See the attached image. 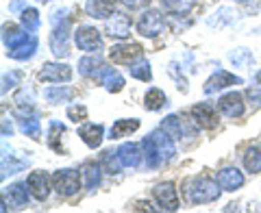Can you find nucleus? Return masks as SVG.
I'll return each instance as SVG.
<instances>
[{
  "label": "nucleus",
  "instance_id": "1",
  "mask_svg": "<svg viewBox=\"0 0 261 213\" xmlns=\"http://www.w3.org/2000/svg\"><path fill=\"white\" fill-rule=\"evenodd\" d=\"M142 148H144L146 166L150 170L163 166V163L170 161L176 154L174 137L170 133H166L163 128H157V130H152L150 135H146L144 142H142Z\"/></svg>",
  "mask_w": 261,
  "mask_h": 213
},
{
  "label": "nucleus",
  "instance_id": "2",
  "mask_svg": "<svg viewBox=\"0 0 261 213\" xmlns=\"http://www.w3.org/2000/svg\"><path fill=\"white\" fill-rule=\"evenodd\" d=\"M3 42L7 48V57H11L15 61H27L37 52V37L31 31H20L15 26H5L3 29Z\"/></svg>",
  "mask_w": 261,
  "mask_h": 213
},
{
  "label": "nucleus",
  "instance_id": "3",
  "mask_svg": "<svg viewBox=\"0 0 261 213\" xmlns=\"http://www.w3.org/2000/svg\"><path fill=\"white\" fill-rule=\"evenodd\" d=\"M185 194L194 204H207L220 198V183L209 176H194L185 183Z\"/></svg>",
  "mask_w": 261,
  "mask_h": 213
},
{
  "label": "nucleus",
  "instance_id": "4",
  "mask_svg": "<svg viewBox=\"0 0 261 213\" xmlns=\"http://www.w3.org/2000/svg\"><path fill=\"white\" fill-rule=\"evenodd\" d=\"M81 178H83V176H79L76 170H70V168L57 170L53 174V187H55V192L59 196H65V198H68V196L79 194Z\"/></svg>",
  "mask_w": 261,
  "mask_h": 213
},
{
  "label": "nucleus",
  "instance_id": "5",
  "mask_svg": "<svg viewBox=\"0 0 261 213\" xmlns=\"http://www.w3.org/2000/svg\"><path fill=\"white\" fill-rule=\"evenodd\" d=\"M74 44L89 55H98L102 50V35L94 26H79L74 31Z\"/></svg>",
  "mask_w": 261,
  "mask_h": 213
},
{
  "label": "nucleus",
  "instance_id": "6",
  "mask_svg": "<svg viewBox=\"0 0 261 213\" xmlns=\"http://www.w3.org/2000/svg\"><path fill=\"white\" fill-rule=\"evenodd\" d=\"M166 26L168 24H166V18L161 15V11L148 9V11L142 13L140 22H137V33L144 35V37H157L166 31Z\"/></svg>",
  "mask_w": 261,
  "mask_h": 213
},
{
  "label": "nucleus",
  "instance_id": "7",
  "mask_svg": "<svg viewBox=\"0 0 261 213\" xmlns=\"http://www.w3.org/2000/svg\"><path fill=\"white\" fill-rule=\"evenodd\" d=\"M55 29L50 33V50L57 59H65L70 57V46H68V31H70V20L63 18L61 24L53 22Z\"/></svg>",
  "mask_w": 261,
  "mask_h": 213
},
{
  "label": "nucleus",
  "instance_id": "8",
  "mask_svg": "<svg viewBox=\"0 0 261 213\" xmlns=\"http://www.w3.org/2000/svg\"><path fill=\"white\" fill-rule=\"evenodd\" d=\"M144 55V48L140 44H118L111 46L109 50V59L113 63H122V65H130L135 61H140Z\"/></svg>",
  "mask_w": 261,
  "mask_h": 213
},
{
  "label": "nucleus",
  "instance_id": "9",
  "mask_svg": "<svg viewBox=\"0 0 261 213\" xmlns=\"http://www.w3.org/2000/svg\"><path fill=\"white\" fill-rule=\"evenodd\" d=\"M29 183H15L11 187H7L3 194V211H7V202L11 209H22L29 204Z\"/></svg>",
  "mask_w": 261,
  "mask_h": 213
},
{
  "label": "nucleus",
  "instance_id": "10",
  "mask_svg": "<svg viewBox=\"0 0 261 213\" xmlns=\"http://www.w3.org/2000/svg\"><path fill=\"white\" fill-rule=\"evenodd\" d=\"M152 196L157 200L159 209L163 211H176L178 209V196L174 190V183H159L152 190Z\"/></svg>",
  "mask_w": 261,
  "mask_h": 213
},
{
  "label": "nucleus",
  "instance_id": "11",
  "mask_svg": "<svg viewBox=\"0 0 261 213\" xmlns=\"http://www.w3.org/2000/svg\"><path fill=\"white\" fill-rule=\"evenodd\" d=\"M72 78V68L65 63H44V68L39 70V81L44 83H68Z\"/></svg>",
  "mask_w": 261,
  "mask_h": 213
},
{
  "label": "nucleus",
  "instance_id": "12",
  "mask_svg": "<svg viewBox=\"0 0 261 213\" xmlns=\"http://www.w3.org/2000/svg\"><path fill=\"white\" fill-rule=\"evenodd\" d=\"M192 120H194L196 126L207 128V130L218 126V113H216L214 107L207 104V102H200V104L192 107Z\"/></svg>",
  "mask_w": 261,
  "mask_h": 213
},
{
  "label": "nucleus",
  "instance_id": "13",
  "mask_svg": "<svg viewBox=\"0 0 261 213\" xmlns=\"http://www.w3.org/2000/svg\"><path fill=\"white\" fill-rule=\"evenodd\" d=\"M218 109L226 118H240L244 113V96L240 92H228L218 100Z\"/></svg>",
  "mask_w": 261,
  "mask_h": 213
},
{
  "label": "nucleus",
  "instance_id": "14",
  "mask_svg": "<svg viewBox=\"0 0 261 213\" xmlns=\"http://www.w3.org/2000/svg\"><path fill=\"white\" fill-rule=\"evenodd\" d=\"M29 190L31 194L35 196L37 200H46L50 196V183H53V176H48L46 172H31L29 178Z\"/></svg>",
  "mask_w": 261,
  "mask_h": 213
},
{
  "label": "nucleus",
  "instance_id": "15",
  "mask_svg": "<svg viewBox=\"0 0 261 213\" xmlns=\"http://www.w3.org/2000/svg\"><path fill=\"white\" fill-rule=\"evenodd\" d=\"M244 81L240 76H235L231 74V72H226V70H218L214 76H211L207 83H205V94H216L220 92V89H224V87H231V85H242Z\"/></svg>",
  "mask_w": 261,
  "mask_h": 213
},
{
  "label": "nucleus",
  "instance_id": "16",
  "mask_svg": "<svg viewBox=\"0 0 261 213\" xmlns=\"http://www.w3.org/2000/svg\"><path fill=\"white\" fill-rule=\"evenodd\" d=\"M94 78L100 81V83L105 85V89H107V92H111V94L122 92V89H124V76H122L120 72H116L113 68H107V65H102Z\"/></svg>",
  "mask_w": 261,
  "mask_h": 213
},
{
  "label": "nucleus",
  "instance_id": "17",
  "mask_svg": "<svg viewBox=\"0 0 261 213\" xmlns=\"http://www.w3.org/2000/svg\"><path fill=\"white\" fill-rule=\"evenodd\" d=\"M107 33L116 39H126L130 35V18L124 13H113L107 18Z\"/></svg>",
  "mask_w": 261,
  "mask_h": 213
},
{
  "label": "nucleus",
  "instance_id": "18",
  "mask_svg": "<svg viewBox=\"0 0 261 213\" xmlns=\"http://www.w3.org/2000/svg\"><path fill=\"white\" fill-rule=\"evenodd\" d=\"M113 7H116V0H87L85 11L94 20H107L113 15Z\"/></svg>",
  "mask_w": 261,
  "mask_h": 213
},
{
  "label": "nucleus",
  "instance_id": "19",
  "mask_svg": "<svg viewBox=\"0 0 261 213\" xmlns=\"http://www.w3.org/2000/svg\"><path fill=\"white\" fill-rule=\"evenodd\" d=\"M216 181L220 183V187L226 192H235L240 190V187L244 185V174L238 170V168H224L218 172V178Z\"/></svg>",
  "mask_w": 261,
  "mask_h": 213
},
{
  "label": "nucleus",
  "instance_id": "20",
  "mask_svg": "<svg viewBox=\"0 0 261 213\" xmlns=\"http://www.w3.org/2000/svg\"><path fill=\"white\" fill-rule=\"evenodd\" d=\"M142 146L140 144H130V142H126V144H122L120 148H118V157H120V161H122V166L124 168H137L142 163Z\"/></svg>",
  "mask_w": 261,
  "mask_h": 213
},
{
  "label": "nucleus",
  "instance_id": "21",
  "mask_svg": "<svg viewBox=\"0 0 261 213\" xmlns=\"http://www.w3.org/2000/svg\"><path fill=\"white\" fill-rule=\"evenodd\" d=\"M102 133H105L102 124H92V122H87V124L79 128V137L83 139L89 148H98L102 144Z\"/></svg>",
  "mask_w": 261,
  "mask_h": 213
},
{
  "label": "nucleus",
  "instance_id": "22",
  "mask_svg": "<svg viewBox=\"0 0 261 213\" xmlns=\"http://www.w3.org/2000/svg\"><path fill=\"white\" fill-rule=\"evenodd\" d=\"M161 128L166 130V133H170V135H172L174 139H183L185 135H187V137H192V135H194L192 130H187V128H185L183 120L178 118V116H168L166 120L161 122Z\"/></svg>",
  "mask_w": 261,
  "mask_h": 213
},
{
  "label": "nucleus",
  "instance_id": "23",
  "mask_svg": "<svg viewBox=\"0 0 261 213\" xmlns=\"http://www.w3.org/2000/svg\"><path fill=\"white\" fill-rule=\"evenodd\" d=\"M244 168L252 172V174L261 172V146L259 144H252L246 148V152H244Z\"/></svg>",
  "mask_w": 261,
  "mask_h": 213
},
{
  "label": "nucleus",
  "instance_id": "24",
  "mask_svg": "<svg viewBox=\"0 0 261 213\" xmlns=\"http://www.w3.org/2000/svg\"><path fill=\"white\" fill-rule=\"evenodd\" d=\"M81 176H83L87 190H96V187L100 185V176H102L100 166H96V163H92V161L85 163L83 170H81Z\"/></svg>",
  "mask_w": 261,
  "mask_h": 213
},
{
  "label": "nucleus",
  "instance_id": "25",
  "mask_svg": "<svg viewBox=\"0 0 261 213\" xmlns=\"http://www.w3.org/2000/svg\"><path fill=\"white\" fill-rule=\"evenodd\" d=\"M74 96V89H70V87H48L44 89V98L50 104H61V102H68L70 98Z\"/></svg>",
  "mask_w": 261,
  "mask_h": 213
},
{
  "label": "nucleus",
  "instance_id": "26",
  "mask_svg": "<svg viewBox=\"0 0 261 213\" xmlns=\"http://www.w3.org/2000/svg\"><path fill=\"white\" fill-rule=\"evenodd\" d=\"M168 104V96L161 92V89L157 87H152L146 92V98H144V107H146V111H159L161 107H166Z\"/></svg>",
  "mask_w": 261,
  "mask_h": 213
},
{
  "label": "nucleus",
  "instance_id": "27",
  "mask_svg": "<svg viewBox=\"0 0 261 213\" xmlns=\"http://www.w3.org/2000/svg\"><path fill=\"white\" fill-rule=\"evenodd\" d=\"M140 128V120L130 118V120H118L116 124L111 126V139H120V137H126L130 133Z\"/></svg>",
  "mask_w": 261,
  "mask_h": 213
},
{
  "label": "nucleus",
  "instance_id": "28",
  "mask_svg": "<svg viewBox=\"0 0 261 213\" xmlns=\"http://www.w3.org/2000/svg\"><path fill=\"white\" fill-rule=\"evenodd\" d=\"M102 59H100V57H98V55H92V57H83V59H81L79 61V72H81V74H83V76H96L98 74V70H100L102 68Z\"/></svg>",
  "mask_w": 261,
  "mask_h": 213
},
{
  "label": "nucleus",
  "instance_id": "29",
  "mask_svg": "<svg viewBox=\"0 0 261 213\" xmlns=\"http://www.w3.org/2000/svg\"><path fill=\"white\" fill-rule=\"evenodd\" d=\"M194 5H196V0H161L163 9L170 11V13H178V15L192 11Z\"/></svg>",
  "mask_w": 261,
  "mask_h": 213
},
{
  "label": "nucleus",
  "instance_id": "30",
  "mask_svg": "<svg viewBox=\"0 0 261 213\" xmlns=\"http://www.w3.org/2000/svg\"><path fill=\"white\" fill-rule=\"evenodd\" d=\"M20 22H22V26L27 29V31L35 33V31L39 29V24H42V20H39V11L33 9V7H27V9H22Z\"/></svg>",
  "mask_w": 261,
  "mask_h": 213
},
{
  "label": "nucleus",
  "instance_id": "31",
  "mask_svg": "<svg viewBox=\"0 0 261 213\" xmlns=\"http://www.w3.org/2000/svg\"><path fill=\"white\" fill-rule=\"evenodd\" d=\"M128 74L133 76V78H137V81H148L152 78V72H150V63L148 61H135V63H130L128 65Z\"/></svg>",
  "mask_w": 261,
  "mask_h": 213
},
{
  "label": "nucleus",
  "instance_id": "32",
  "mask_svg": "<svg viewBox=\"0 0 261 213\" xmlns=\"http://www.w3.org/2000/svg\"><path fill=\"white\" fill-rule=\"evenodd\" d=\"M63 133H65V126L61 122H50V128H48V146L57 152H61V135Z\"/></svg>",
  "mask_w": 261,
  "mask_h": 213
},
{
  "label": "nucleus",
  "instance_id": "33",
  "mask_svg": "<svg viewBox=\"0 0 261 213\" xmlns=\"http://www.w3.org/2000/svg\"><path fill=\"white\" fill-rule=\"evenodd\" d=\"M102 168H105V172H109V174H120V170L124 166H122V161L118 157V150L116 152L113 150H105L102 152Z\"/></svg>",
  "mask_w": 261,
  "mask_h": 213
},
{
  "label": "nucleus",
  "instance_id": "34",
  "mask_svg": "<svg viewBox=\"0 0 261 213\" xmlns=\"http://www.w3.org/2000/svg\"><path fill=\"white\" fill-rule=\"evenodd\" d=\"M20 130L27 137H33V139H39L42 137V124H39V120L33 116V118H24L20 122Z\"/></svg>",
  "mask_w": 261,
  "mask_h": 213
},
{
  "label": "nucleus",
  "instance_id": "35",
  "mask_svg": "<svg viewBox=\"0 0 261 213\" xmlns=\"http://www.w3.org/2000/svg\"><path fill=\"white\" fill-rule=\"evenodd\" d=\"M29 166V159H20V161H13V157H9V163L3 159V178H7V174H18L20 170H24Z\"/></svg>",
  "mask_w": 261,
  "mask_h": 213
},
{
  "label": "nucleus",
  "instance_id": "36",
  "mask_svg": "<svg viewBox=\"0 0 261 213\" xmlns=\"http://www.w3.org/2000/svg\"><path fill=\"white\" fill-rule=\"evenodd\" d=\"M216 15H218V18H209V20H207V22H209V26H222V24L231 22V20H233V15H235V11H231L228 7H222V9H218V11H216Z\"/></svg>",
  "mask_w": 261,
  "mask_h": 213
},
{
  "label": "nucleus",
  "instance_id": "37",
  "mask_svg": "<svg viewBox=\"0 0 261 213\" xmlns=\"http://www.w3.org/2000/svg\"><path fill=\"white\" fill-rule=\"evenodd\" d=\"M68 118L72 120V122H85L87 120V109H85V104H81V102H76V104H70L68 107Z\"/></svg>",
  "mask_w": 261,
  "mask_h": 213
},
{
  "label": "nucleus",
  "instance_id": "38",
  "mask_svg": "<svg viewBox=\"0 0 261 213\" xmlns=\"http://www.w3.org/2000/svg\"><path fill=\"white\" fill-rule=\"evenodd\" d=\"M228 59H231L235 65H248L252 61V55L246 50V48H238L235 52L228 55Z\"/></svg>",
  "mask_w": 261,
  "mask_h": 213
},
{
  "label": "nucleus",
  "instance_id": "39",
  "mask_svg": "<svg viewBox=\"0 0 261 213\" xmlns=\"http://www.w3.org/2000/svg\"><path fill=\"white\" fill-rule=\"evenodd\" d=\"M246 98L250 100L252 107H261V81H257V83L248 85V89H246Z\"/></svg>",
  "mask_w": 261,
  "mask_h": 213
},
{
  "label": "nucleus",
  "instance_id": "40",
  "mask_svg": "<svg viewBox=\"0 0 261 213\" xmlns=\"http://www.w3.org/2000/svg\"><path fill=\"white\" fill-rule=\"evenodd\" d=\"M22 78V72H9V74L3 76V94L7 89H11L13 85H18V81Z\"/></svg>",
  "mask_w": 261,
  "mask_h": 213
},
{
  "label": "nucleus",
  "instance_id": "41",
  "mask_svg": "<svg viewBox=\"0 0 261 213\" xmlns=\"http://www.w3.org/2000/svg\"><path fill=\"white\" fill-rule=\"evenodd\" d=\"M124 7H128V9H142V7H148L150 0H120Z\"/></svg>",
  "mask_w": 261,
  "mask_h": 213
},
{
  "label": "nucleus",
  "instance_id": "42",
  "mask_svg": "<svg viewBox=\"0 0 261 213\" xmlns=\"http://www.w3.org/2000/svg\"><path fill=\"white\" fill-rule=\"evenodd\" d=\"M13 135V126H11V122H3V137H11Z\"/></svg>",
  "mask_w": 261,
  "mask_h": 213
},
{
  "label": "nucleus",
  "instance_id": "43",
  "mask_svg": "<svg viewBox=\"0 0 261 213\" xmlns=\"http://www.w3.org/2000/svg\"><path fill=\"white\" fill-rule=\"evenodd\" d=\"M20 9H27V3H20V0H15V3L9 5V11H11V13L20 11Z\"/></svg>",
  "mask_w": 261,
  "mask_h": 213
},
{
  "label": "nucleus",
  "instance_id": "44",
  "mask_svg": "<svg viewBox=\"0 0 261 213\" xmlns=\"http://www.w3.org/2000/svg\"><path fill=\"white\" fill-rule=\"evenodd\" d=\"M39 3H50V0H39Z\"/></svg>",
  "mask_w": 261,
  "mask_h": 213
}]
</instances>
